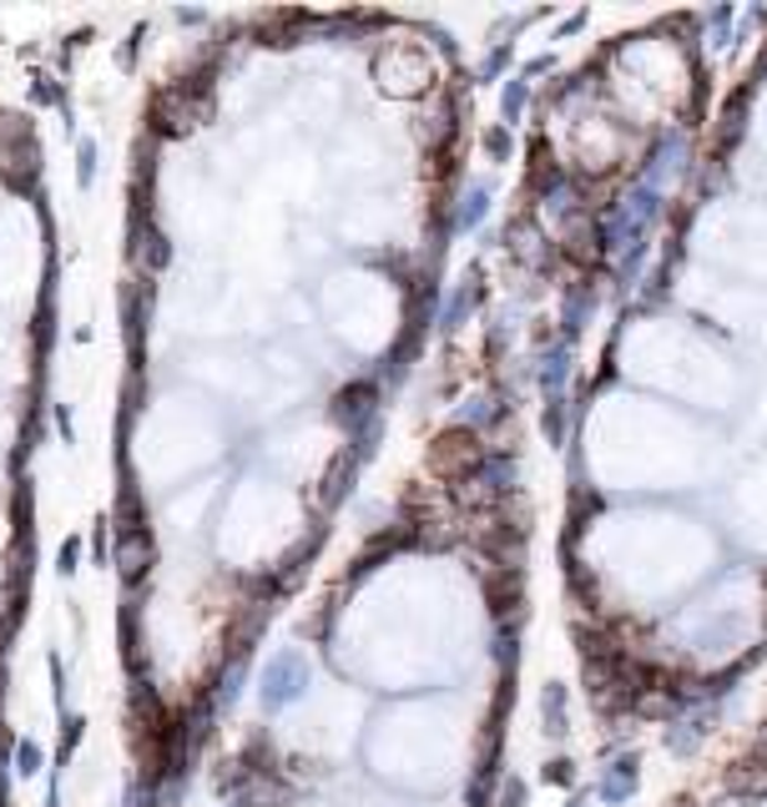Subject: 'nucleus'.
Wrapping results in <instances>:
<instances>
[{"label":"nucleus","mask_w":767,"mask_h":807,"mask_svg":"<svg viewBox=\"0 0 767 807\" xmlns=\"http://www.w3.org/2000/svg\"><path fill=\"white\" fill-rule=\"evenodd\" d=\"M475 465H480V444H475L470 430H449V434H439V439L429 444V469H435L439 479L470 475Z\"/></svg>","instance_id":"obj_1"},{"label":"nucleus","mask_w":767,"mask_h":807,"mask_svg":"<svg viewBox=\"0 0 767 807\" xmlns=\"http://www.w3.org/2000/svg\"><path fill=\"white\" fill-rule=\"evenodd\" d=\"M672 807H687V803H672Z\"/></svg>","instance_id":"obj_2"}]
</instances>
